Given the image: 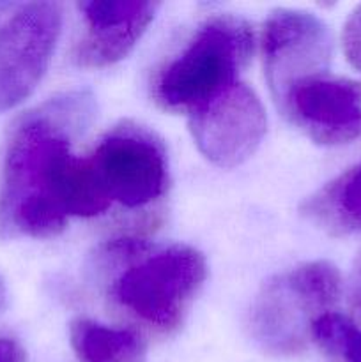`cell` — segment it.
Wrapping results in <instances>:
<instances>
[{"label": "cell", "instance_id": "obj_7", "mask_svg": "<svg viewBox=\"0 0 361 362\" xmlns=\"http://www.w3.org/2000/svg\"><path fill=\"white\" fill-rule=\"evenodd\" d=\"M331 57V30L315 14L276 9L265 21L262 60L265 81L276 105L294 85L328 74Z\"/></svg>", "mask_w": 361, "mask_h": 362}, {"label": "cell", "instance_id": "obj_15", "mask_svg": "<svg viewBox=\"0 0 361 362\" xmlns=\"http://www.w3.org/2000/svg\"><path fill=\"white\" fill-rule=\"evenodd\" d=\"M349 306L354 322L361 327V251L356 257L349 279Z\"/></svg>", "mask_w": 361, "mask_h": 362}, {"label": "cell", "instance_id": "obj_14", "mask_svg": "<svg viewBox=\"0 0 361 362\" xmlns=\"http://www.w3.org/2000/svg\"><path fill=\"white\" fill-rule=\"evenodd\" d=\"M342 46L345 59L354 69L361 71V6L347 18L342 30Z\"/></svg>", "mask_w": 361, "mask_h": 362}, {"label": "cell", "instance_id": "obj_10", "mask_svg": "<svg viewBox=\"0 0 361 362\" xmlns=\"http://www.w3.org/2000/svg\"><path fill=\"white\" fill-rule=\"evenodd\" d=\"M87 30L74 48L80 67L99 69L126 59L138 45L159 9L158 2L138 0H91L80 2Z\"/></svg>", "mask_w": 361, "mask_h": 362}, {"label": "cell", "instance_id": "obj_13", "mask_svg": "<svg viewBox=\"0 0 361 362\" xmlns=\"http://www.w3.org/2000/svg\"><path fill=\"white\" fill-rule=\"evenodd\" d=\"M310 338L329 362H361V327L343 315L329 311L319 317Z\"/></svg>", "mask_w": 361, "mask_h": 362}, {"label": "cell", "instance_id": "obj_17", "mask_svg": "<svg viewBox=\"0 0 361 362\" xmlns=\"http://www.w3.org/2000/svg\"><path fill=\"white\" fill-rule=\"evenodd\" d=\"M7 304V285H6V279L2 278V274H0V311L6 308Z\"/></svg>", "mask_w": 361, "mask_h": 362}, {"label": "cell", "instance_id": "obj_6", "mask_svg": "<svg viewBox=\"0 0 361 362\" xmlns=\"http://www.w3.org/2000/svg\"><path fill=\"white\" fill-rule=\"evenodd\" d=\"M62 6L30 2L0 25V113L30 98L48 71L62 30Z\"/></svg>", "mask_w": 361, "mask_h": 362}, {"label": "cell", "instance_id": "obj_1", "mask_svg": "<svg viewBox=\"0 0 361 362\" xmlns=\"http://www.w3.org/2000/svg\"><path fill=\"white\" fill-rule=\"evenodd\" d=\"M91 98L66 94L25 113L11 129L0 179V232L50 239L64 232L60 193L71 145L91 117Z\"/></svg>", "mask_w": 361, "mask_h": 362}, {"label": "cell", "instance_id": "obj_2", "mask_svg": "<svg viewBox=\"0 0 361 362\" xmlns=\"http://www.w3.org/2000/svg\"><path fill=\"white\" fill-rule=\"evenodd\" d=\"M253 52V32L230 14L212 16L156 74L154 101L168 112L191 115L237 85Z\"/></svg>", "mask_w": 361, "mask_h": 362}, {"label": "cell", "instance_id": "obj_12", "mask_svg": "<svg viewBox=\"0 0 361 362\" xmlns=\"http://www.w3.org/2000/svg\"><path fill=\"white\" fill-rule=\"evenodd\" d=\"M69 336L80 362H145V343L127 329L78 318L71 324Z\"/></svg>", "mask_w": 361, "mask_h": 362}, {"label": "cell", "instance_id": "obj_11", "mask_svg": "<svg viewBox=\"0 0 361 362\" xmlns=\"http://www.w3.org/2000/svg\"><path fill=\"white\" fill-rule=\"evenodd\" d=\"M301 216L333 237L361 233V161L301 204Z\"/></svg>", "mask_w": 361, "mask_h": 362}, {"label": "cell", "instance_id": "obj_16", "mask_svg": "<svg viewBox=\"0 0 361 362\" xmlns=\"http://www.w3.org/2000/svg\"><path fill=\"white\" fill-rule=\"evenodd\" d=\"M0 362H27V354L14 339L0 338Z\"/></svg>", "mask_w": 361, "mask_h": 362}, {"label": "cell", "instance_id": "obj_4", "mask_svg": "<svg viewBox=\"0 0 361 362\" xmlns=\"http://www.w3.org/2000/svg\"><path fill=\"white\" fill-rule=\"evenodd\" d=\"M207 278L204 255L191 246H170L127 269L112 286L122 310L159 332L179 329Z\"/></svg>", "mask_w": 361, "mask_h": 362}, {"label": "cell", "instance_id": "obj_5", "mask_svg": "<svg viewBox=\"0 0 361 362\" xmlns=\"http://www.w3.org/2000/svg\"><path fill=\"white\" fill-rule=\"evenodd\" d=\"M85 161L110 205L117 202L127 209L145 207L168 187L165 147L140 126L122 124L110 131Z\"/></svg>", "mask_w": 361, "mask_h": 362}, {"label": "cell", "instance_id": "obj_9", "mask_svg": "<svg viewBox=\"0 0 361 362\" xmlns=\"http://www.w3.org/2000/svg\"><path fill=\"white\" fill-rule=\"evenodd\" d=\"M278 108L311 141L324 147L361 138V81L321 74L294 85Z\"/></svg>", "mask_w": 361, "mask_h": 362}, {"label": "cell", "instance_id": "obj_8", "mask_svg": "<svg viewBox=\"0 0 361 362\" xmlns=\"http://www.w3.org/2000/svg\"><path fill=\"white\" fill-rule=\"evenodd\" d=\"M268 117L260 98L244 83L190 115V133L198 152L219 168H236L264 140Z\"/></svg>", "mask_w": 361, "mask_h": 362}, {"label": "cell", "instance_id": "obj_3", "mask_svg": "<svg viewBox=\"0 0 361 362\" xmlns=\"http://www.w3.org/2000/svg\"><path fill=\"white\" fill-rule=\"evenodd\" d=\"M340 296L342 276L331 262H306L275 276L251 304V338L273 356H296L311 339L315 320L329 313Z\"/></svg>", "mask_w": 361, "mask_h": 362}]
</instances>
